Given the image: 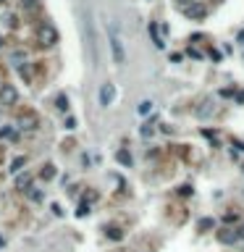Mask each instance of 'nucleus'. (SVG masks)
<instances>
[{
    "instance_id": "1",
    "label": "nucleus",
    "mask_w": 244,
    "mask_h": 252,
    "mask_svg": "<svg viewBox=\"0 0 244 252\" xmlns=\"http://www.w3.org/2000/svg\"><path fill=\"white\" fill-rule=\"evenodd\" d=\"M37 42H40L42 48H55L58 45V32H55L53 24L42 21L40 27H37Z\"/></svg>"
},
{
    "instance_id": "2",
    "label": "nucleus",
    "mask_w": 244,
    "mask_h": 252,
    "mask_svg": "<svg viewBox=\"0 0 244 252\" xmlns=\"http://www.w3.org/2000/svg\"><path fill=\"white\" fill-rule=\"evenodd\" d=\"M108 42H111V53H113V61L118 63V66H124L126 63V50H124V42L115 37L113 29H108Z\"/></svg>"
},
{
    "instance_id": "3",
    "label": "nucleus",
    "mask_w": 244,
    "mask_h": 252,
    "mask_svg": "<svg viewBox=\"0 0 244 252\" xmlns=\"http://www.w3.org/2000/svg\"><path fill=\"white\" fill-rule=\"evenodd\" d=\"M16 102H18V89L14 84H0V105L14 108Z\"/></svg>"
},
{
    "instance_id": "4",
    "label": "nucleus",
    "mask_w": 244,
    "mask_h": 252,
    "mask_svg": "<svg viewBox=\"0 0 244 252\" xmlns=\"http://www.w3.org/2000/svg\"><path fill=\"white\" fill-rule=\"evenodd\" d=\"M113 98H115V87L111 82H105L100 87V92H98V100H100V108H111L113 105Z\"/></svg>"
},
{
    "instance_id": "5",
    "label": "nucleus",
    "mask_w": 244,
    "mask_h": 252,
    "mask_svg": "<svg viewBox=\"0 0 244 252\" xmlns=\"http://www.w3.org/2000/svg\"><path fill=\"white\" fill-rule=\"evenodd\" d=\"M184 16H187V18H205V16H208V8H205L202 3H192V5L184 8Z\"/></svg>"
},
{
    "instance_id": "6",
    "label": "nucleus",
    "mask_w": 244,
    "mask_h": 252,
    "mask_svg": "<svg viewBox=\"0 0 244 252\" xmlns=\"http://www.w3.org/2000/svg\"><path fill=\"white\" fill-rule=\"evenodd\" d=\"M239 229H223L221 234H218V242H223V244H234V242H239Z\"/></svg>"
},
{
    "instance_id": "7",
    "label": "nucleus",
    "mask_w": 244,
    "mask_h": 252,
    "mask_svg": "<svg viewBox=\"0 0 244 252\" xmlns=\"http://www.w3.org/2000/svg\"><path fill=\"white\" fill-rule=\"evenodd\" d=\"M0 137H3V139H11V142H16V139H18V129H16L14 124L0 126Z\"/></svg>"
},
{
    "instance_id": "8",
    "label": "nucleus",
    "mask_w": 244,
    "mask_h": 252,
    "mask_svg": "<svg viewBox=\"0 0 244 252\" xmlns=\"http://www.w3.org/2000/svg\"><path fill=\"white\" fill-rule=\"evenodd\" d=\"M11 63H14V66H18L21 68L24 63H27V50H21V48H16L14 53H11Z\"/></svg>"
},
{
    "instance_id": "9",
    "label": "nucleus",
    "mask_w": 244,
    "mask_h": 252,
    "mask_svg": "<svg viewBox=\"0 0 244 252\" xmlns=\"http://www.w3.org/2000/svg\"><path fill=\"white\" fill-rule=\"evenodd\" d=\"M18 126H21V132H34V129H37V118H32V116H24V118L18 121Z\"/></svg>"
},
{
    "instance_id": "10",
    "label": "nucleus",
    "mask_w": 244,
    "mask_h": 252,
    "mask_svg": "<svg viewBox=\"0 0 244 252\" xmlns=\"http://www.w3.org/2000/svg\"><path fill=\"white\" fill-rule=\"evenodd\" d=\"M24 166H27V155H18V158L11 160V173H18Z\"/></svg>"
},
{
    "instance_id": "11",
    "label": "nucleus",
    "mask_w": 244,
    "mask_h": 252,
    "mask_svg": "<svg viewBox=\"0 0 244 252\" xmlns=\"http://www.w3.org/2000/svg\"><path fill=\"white\" fill-rule=\"evenodd\" d=\"M202 105H205V108H197V116H200V118H210V116H213V111H215V108H213V102H208V100H205Z\"/></svg>"
},
{
    "instance_id": "12",
    "label": "nucleus",
    "mask_w": 244,
    "mask_h": 252,
    "mask_svg": "<svg viewBox=\"0 0 244 252\" xmlns=\"http://www.w3.org/2000/svg\"><path fill=\"white\" fill-rule=\"evenodd\" d=\"M152 134H155V121H147V124L139 129V137H145V139H150Z\"/></svg>"
},
{
    "instance_id": "13",
    "label": "nucleus",
    "mask_w": 244,
    "mask_h": 252,
    "mask_svg": "<svg viewBox=\"0 0 244 252\" xmlns=\"http://www.w3.org/2000/svg\"><path fill=\"white\" fill-rule=\"evenodd\" d=\"M152 108H155V102H152V100H142V102L137 105V113H139V116H147Z\"/></svg>"
},
{
    "instance_id": "14",
    "label": "nucleus",
    "mask_w": 244,
    "mask_h": 252,
    "mask_svg": "<svg viewBox=\"0 0 244 252\" xmlns=\"http://www.w3.org/2000/svg\"><path fill=\"white\" fill-rule=\"evenodd\" d=\"M150 37H152V45H155L158 50H163V48H165V42H163V40H160V37H158V27H155V24H152V27H150Z\"/></svg>"
},
{
    "instance_id": "15",
    "label": "nucleus",
    "mask_w": 244,
    "mask_h": 252,
    "mask_svg": "<svg viewBox=\"0 0 244 252\" xmlns=\"http://www.w3.org/2000/svg\"><path fill=\"white\" fill-rule=\"evenodd\" d=\"M115 160H121L126 168H131V155L126 152V150H121V152H115Z\"/></svg>"
},
{
    "instance_id": "16",
    "label": "nucleus",
    "mask_w": 244,
    "mask_h": 252,
    "mask_svg": "<svg viewBox=\"0 0 244 252\" xmlns=\"http://www.w3.org/2000/svg\"><path fill=\"white\" fill-rule=\"evenodd\" d=\"M29 182H32V176H29V173H21V176H16V186H18V189H27Z\"/></svg>"
},
{
    "instance_id": "17",
    "label": "nucleus",
    "mask_w": 244,
    "mask_h": 252,
    "mask_svg": "<svg viewBox=\"0 0 244 252\" xmlns=\"http://www.w3.org/2000/svg\"><path fill=\"white\" fill-rule=\"evenodd\" d=\"M37 3H40V0H18V5H21L24 11H34Z\"/></svg>"
},
{
    "instance_id": "18",
    "label": "nucleus",
    "mask_w": 244,
    "mask_h": 252,
    "mask_svg": "<svg viewBox=\"0 0 244 252\" xmlns=\"http://www.w3.org/2000/svg\"><path fill=\"white\" fill-rule=\"evenodd\" d=\"M58 111H68V98H66V95H58Z\"/></svg>"
},
{
    "instance_id": "19",
    "label": "nucleus",
    "mask_w": 244,
    "mask_h": 252,
    "mask_svg": "<svg viewBox=\"0 0 244 252\" xmlns=\"http://www.w3.org/2000/svg\"><path fill=\"white\" fill-rule=\"evenodd\" d=\"M29 197L34 200V202H42V192L40 189H29Z\"/></svg>"
},
{
    "instance_id": "20",
    "label": "nucleus",
    "mask_w": 244,
    "mask_h": 252,
    "mask_svg": "<svg viewBox=\"0 0 244 252\" xmlns=\"http://www.w3.org/2000/svg\"><path fill=\"white\" fill-rule=\"evenodd\" d=\"M42 176H45V179H53V166H45Z\"/></svg>"
},
{
    "instance_id": "21",
    "label": "nucleus",
    "mask_w": 244,
    "mask_h": 252,
    "mask_svg": "<svg viewBox=\"0 0 244 252\" xmlns=\"http://www.w3.org/2000/svg\"><path fill=\"white\" fill-rule=\"evenodd\" d=\"M0 247H5V239L3 236H0Z\"/></svg>"
},
{
    "instance_id": "22",
    "label": "nucleus",
    "mask_w": 244,
    "mask_h": 252,
    "mask_svg": "<svg viewBox=\"0 0 244 252\" xmlns=\"http://www.w3.org/2000/svg\"><path fill=\"white\" fill-rule=\"evenodd\" d=\"M239 42H242V45H244V32H242V34H239Z\"/></svg>"
},
{
    "instance_id": "23",
    "label": "nucleus",
    "mask_w": 244,
    "mask_h": 252,
    "mask_svg": "<svg viewBox=\"0 0 244 252\" xmlns=\"http://www.w3.org/2000/svg\"><path fill=\"white\" fill-rule=\"evenodd\" d=\"M0 48H3V37H0Z\"/></svg>"
},
{
    "instance_id": "24",
    "label": "nucleus",
    "mask_w": 244,
    "mask_h": 252,
    "mask_svg": "<svg viewBox=\"0 0 244 252\" xmlns=\"http://www.w3.org/2000/svg\"><path fill=\"white\" fill-rule=\"evenodd\" d=\"M0 3H3V0H0Z\"/></svg>"
}]
</instances>
